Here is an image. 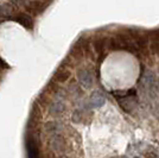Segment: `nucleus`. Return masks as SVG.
<instances>
[{
	"label": "nucleus",
	"mask_w": 159,
	"mask_h": 158,
	"mask_svg": "<svg viewBox=\"0 0 159 158\" xmlns=\"http://www.w3.org/2000/svg\"><path fill=\"white\" fill-rule=\"evenodd\" d=\"M118 101H119L121 107H122L126 112H132L133 109L135 108V106H137L135 96H127V98H124V99L118 100Z\"/></svg>",
	"instance_id": "obj_8"
},
{
	"label": "nucleus",
	"mask_w": 159,
	"mask_h": 158,
	"mask_svg": "<svg viewBox=\"0 0 159 158\" xmlns=\"http://www.w3.org/2000/svg\"><path fill=\"white\" fill-rule=\"evenodd\" d=\"M77 80H79L80 85L84 88H90L94 83V74L87 68H82L77 70Z\"/></svg>",
	"instance_id": "obj_1"
},
{
	"label": "nucleus",
	"mask_w": 159,
	"mask_h": 158,
	"mask_svg": "<svg viewBox=\"0 0 159 158\" xmlns=\"http://www.w3.org/2000/svg\"><path fill=\"white\" fill-rule=\"evenodd\" d=\"M148 37H150V44H148V50L151 51L152 55L158 56L159 55V36L156 31L148 33Z\"/></svg>",
	"instance_id": "obj_4"
},
{
	"label": "nucleus",
	"mask_w": 159,
	"mask_h": 158,
	"mask_svg": "<svg viewBox=\"0 0 159 158\" xmlns=\"http://www.w3.org/2000/svg\"><path fill=\"white\" fill-rule=\"evenodd\" d=\"M66 111V105L62 102V100H53L49 105V112L52 115H58Z\"/></svg>",
	"instance_id": "obj_6"
},
{
	"label": "nucleus",
	"mask_w": 159,
	"mask_h": 158,
	"mask_svg": "<svg viewBox=\"0 0 159 158\" xmlns=\"http://www.w3.org/2000/svg\"><path fill=\"white\" fill-rule=\"evenodd\" d=\"M8 18H11V19L17 21V23H19L20 25L25 26L26 29H32L33 27V21L31 19V17L25 13H18L16 16H10Z\"/></svg>",
	"instance_id": "obj_3"
},
{
	"label": "nucleus",
	"mask_w": 159,
	"mask_h": 158,
	"mask_svg": "<svg viewBox=\"0 0 159 158\" xmlns=\"http://www.w3.org/2000/svg\"><path fill=\"white\" fill-rule=\"evenodd\" d=\"M27 6L33 7V10H44L49 5L48 2H40V1H34V2H26Z\"/></svg>",
	"instance_id": "obj_10"
},
{
	"label": "nucleus",
	"mask_w": 159,
	"mask_h": 158,
	"mask_svg": "<svg viewBox=\"0 0 159 158\" xmlns=\"http://www.w3.org/2000/svg\"><path fill=\"white\" fill-rule=\"evenodd\" d=\"M73 120L75 123H82L83 120H84V112H82V111H75L73 114Z\"/></svg>",
	"instance_id": "obj_11"
},
{
	"label": "nucleus",
	"mask_w": 159,
	"mask_h": 158,
	"mask_svg": "<svg viewBox=\"0 0 159 158\" xmlns=\"http://www.w3.org/2000/svg\"><path fill=\"white\" fill-rule=\"evenodd\" d=\"M69 76H70L69 72H66V70H60V72L56 74V80L58 82H61V83H63V82H66V80L69 79Z\"/></svg>",
	"instance_id": "obj_9"
},
{
	"label": "nucleus",
	"mask_w": 159,
	"mask_h": 158,
	"mask_svg": "<svg viewBox=\"0 0 159 158\" xmlns=\"http://www.w3.org/2000/svg\"><path fill=\"white\" fill-rule=\"evenodd\" d=\"M44 128H45V132H47L48 134H50L51 137H53V136H58V134L62 133L63 130H64L63 125L60 124V123H56V121L47 123V124L44 125Z\"/></svg>",
	"instance_id": "obj_5"
},
{
	"label": "nucleus",
	"mask_w": 159,
	"mask_h": 158,
	"mask_svg": "<svg viewBox=\"0 0 159 158\" xmlns=\"http://www.w3.org/2000/svg\"><path fill=\"white\" fill-rule=\"evenodd\" d=\"M49 146L53 152L56 153H63L66 150V142L63 136H53L49 140Z\"/></svg>",
	"instance_id": "obj_2"
},
{
	"label": "nucleus",
	"mask_w": 159,
	"mask_h": 158,
	"mask_svg": "<svg viewBox=\"0 0 159 158\" xmlns=\"http://www.w3.org/2000/svg\"><path fill=\"white\" fill-rule=\"evenodd\" d=\"M106 102V98L103 96V94L100 92H95L92 94L90 99H89V107H101Z\"/></svg>",
	"instance_id": "obj_7"
}]
</instances>
